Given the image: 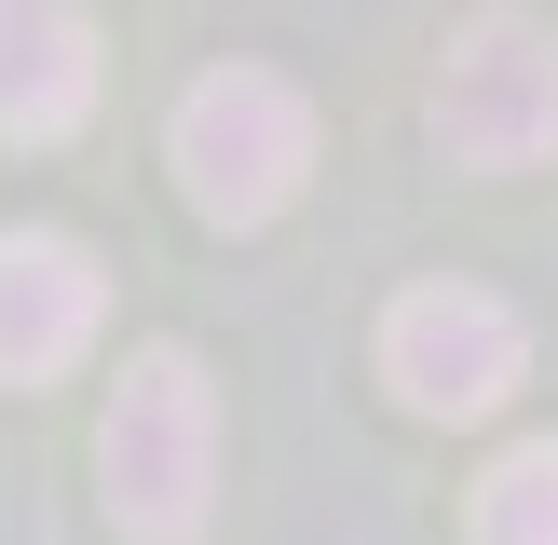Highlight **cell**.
I'll list each match as a JSON object with an SVG mask.
<instances>
[{
	"label": "cell",
	"instance_id": "cell-1",
	"mask_svg": "<svg viewBox=\"0 0 558 545\" xmlns=\"http://www.w3.org/2000/svg\"><path fill=\"white\" fill-rule=\"evenodd\" d=\"M96 477H109V518L136 545H191L205 532V491H218V396L178 341L123 354L109 382V423H96Z\"/></svg>",
	"mask_w": 558,
	"mask_h": 545
},
{
	"label": "cell",
	"instance_id": "cell-2",
	"mask_svg": "<svg viewBox=\"0 0 558 545\" xmlns=\"http://www.w3.org/2000/svg\"><path fill=\"white\" fill-rule=\"evenodd\" d=\"M178 191L218 218V232H259V218L300 205V178H314V109H300V82L272 69H205L178 96Z\"/></svg>",
	"mask_w": 558,
	"mask_h": 545
},
{
	"label": "cell",
	"instance_id": "cell-3",
	"mask_svg": "<svg viewBox=\"0 0 558 545\" xmlns=\"http://www.w3.org/2000/svg\"><path fill=\"white\" fill-rule=\"evenodd\" d=\"M436 150L477 164V178H518V164H558V27L532 14H477L436 69Z\"/></svg>",
	"mask_w": 558,
	"mask_h": 545
},
{
	"label": "cell",
	"instance_id": "cell-4",
	"mask_svg": "<svg viewBox=\"0 0 558 545\" xmlns=\"http://www.w3.org/2000/svg\"><path fill=\"white\" fill-rule=\"evenodd\" d=\"M518 368H532V341H518V314L490 287H409L396 314H381V382H396L423 423H477V409H505Z\"/></svg>",
	"mask_w": 558,
	"mask_h": 545
},
{
	"label": "cell",
	"instance_id": "cell-5",
	"mask_svg": "<svg viewBox=\"0 0 558 545\" xmlns=\"http://www.w3.org/2000/svg\"><path fill=\"white\" fill-rule=\"evenodd\" d=\"M96 259H82L69 232H0V382H54L82 341H96Z\"/></svg>",
	"mask_w": 558,
	"mask_h": 545
},
{
	"label": "cell",
	"instance_id": "cell-6",
	"mask_svg": "<svg viewBox=\"0 0 558 545\" xmlns=\"http://www.w3.org/2000/svg\"><path fill=\"white\" fill-rule=\"evenodd\" d=\"M82 109H96V27H82V0H0V136L54 150Z\"/></svg>",
	"mask_w": 558,
	"mask_h": 545
},
{
	"label": "cell",
	"instance_id": "cell-7",
	"mask_svg": "<svg viewBox=\"0 0 558 545\" xmlns=\"http://www.w3.org/2000/svg\"><path fill=\"white\" fill-rule=\"evenodd\" d=\"M477 545H558V436H518L477 477Z\"/></svg>",
	"mask_w": 558,
	"mask_h": 545
}]
</instances>
